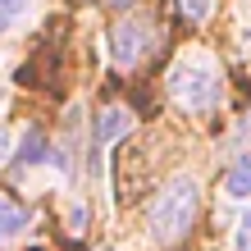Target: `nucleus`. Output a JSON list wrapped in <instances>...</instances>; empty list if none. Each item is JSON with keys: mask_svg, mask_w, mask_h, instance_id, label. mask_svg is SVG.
Wrapping results in <instances>:
<instances>
[{"mask_svg": "<svg viewBox=\"0 0 251 251\" xmlns=\"http://www.w3.org/2000/svg\"><path fill=\"white\" fill-rule=\"evenodd\" d=\"M110 5H119V9H124V5H132V0H110Z\"/></svg>", "mask_w": 251, "mask_h": 251, "instance_id": "obj_13", "label": "nucleus"}, {"mask_svg": "<svg viewBox=\"0 0 251 251\" xmlns=\"http://www.w3.org/2000/svg\"><path fill=\"white\" fill-rule=\"evenodd\" d=\"M251 197V151H242L224 174V201H247Z\"/></svg>", "mask_w": 251, "mask_h": 251, "instance_id": "obj_5", "label": "nucleus"}, {"mask_svg": "<svg viewBox=\"0 0 251 251\" xmlns=\"http://www.w3.org/2000/svg\"><path fill=\"white\" fill-rule=\"evenodd\" d=\"M169 96L178 100L187 114H205L219 100V64L205 50L178 55V64L169 69Z\"/></svg>", "mask_w": 251, "mask_h": 251, "instance_id": "obj_2", "label": "nucleus"}, {"mask_svg": "<svg viewBox=\"0 0 251 251\" xmlns=\"http://www.w3.org/2000/svg\"><path fill=\"white\" fill-rule=\"evenodd\" d=\"M197 205H201V183L192 178V174L169 178L165 192L151 201V215H146L151 238H155V242H178L183 233L192 228V219H197Z\"/></svg>", "mask_w": 251, "mask_h": 251, "instance_id": "obj_1", "label": "nucleus"}, {"mask_svg": "<svg viewBox=\"0 0 251 251\" xmlns=\"http://www.w3.org/2000/svg\"><path fill=\"white\" fill-rule=\"evenodd\" d=\"M27 5H32V0H0V32H9V27L27 14Z\"/></svg>", "mask_w": 251, "mask_h": 251, "instance_id": "obj_9", "label": "nucleus"}, {"mask_svg": "<svg viewBox=\"0 0 251 251\" xmlns=\"http://www.w3.org/2000/svg\"><path fill=\"white\" fill-rule=\"evenodd\" d=\"M69 219H73V228H82V224H87V205H73Z\"/></svg>", "mask_w": 251, "mask_h": 251, "instance_id": "obj_12", "label": "nucleus"}, {"mask_svg": "<svg viewBox=\"0 0 251 251\" xmlns=\"http://www.w3.org/2000/svg\"><path fill=\"white\" fill-rule=\"evenodd\" d=\"M128 132H132V114L124 110V105H114V110H105V114H100V128H96V137L100 142H119V137H128Z\"/></svg>", "mask_w": 251, "mask_h": 251, "instance_id": "obj_6", "label": "nucleus"}, {"mask_svg": "<svg viewBox=\"0 0 251 251\" xmlns=\"http://www.w3.org/2000/svg\"><path fill=\"white\" fill-rule=\"evenodd\" d=\"M233 251H251V205L242 210L238 228H233Z\"/></svg>", "mask_w": 251, "mask_h": 251, "instance_id": "obj_10", "label": "nucleus"}, {"mask_svg": "<svg viewBox=\"0 0 251 251\" xmlns=\"http://www.w3.org/2000/svg\"><path fill=\"white\" fill-rule=\"evenodd\" d=\"M146 46H151V27H146L142 19H124L119 27H114V64L119 69H132L146 55Z\"/></svg>", "mask_w": 251, "mask_h": 251, "instance_id": "obj_3", "label": "nucleus"}, {"mask_svg": "<svg viewBox=\"0 0 251 251\" xmlns=\"http://www.w3.org/2000/svg\"><path fill=\"white\" fill-rule=\"evenodd\" d=\"M14 155V137H9V128H0V165Z\"/></svg>", "mask_w": 251, "mask_h": 251, "instance_id": "obj_11", "label": "nucleus"}, {"mask_svg": "<svg viewBox=\"0 0 251 251\" xmlns=\"http://www.w3.org/2000/svg\"><path fill=\"white\" fill-rule=\"evenodd\" d=\"M174 9H178L183 19H192V23H205L210 9H215V0H174Z\"/></svg>", "mask_w": 251, "mask_h": 251, "instance_id": "obj_8", "label": "nucleus"}, {"mask_svg": "<svg viewBox=\"0 0 251 251\" xmlns=\"http://www.w3.org/2000/svg\"><path fill=\"white\" fill-rule=\"evenodd\" d=\"M19 160L23 165H46L50 160V142H41V132H27L23 146H19Z\"/></svg>", "mask_w": 251, "mask_h": 251, "instance_id": "obj_7", "label": "nucleus"}, {"mask_svg": "<svg viewBox=\"0 0 251 251\" xmlns=\"http://www.w3.org/2000/svg\"><path fill=\"white\" fill-rule=\"evenodd\" d=\"M27 224H32V210H27L23 201H14V197H0V242L23 238Z\"/></svg>", "mask_w": 251, "mask_h": 251, "instance_id": "obj_4", "label": "nucleus"}, {"mask_svg": "<svg viewBox=\"0 0 251 251\" xmlns=\"http://www.w3.org/2000/svg\"><path fill=\"white\" fill-rule=\"evenodd\" d=\"M247 55H251V27H247Z\"/></svg>", "mask_w": 251, "mask_h": 251, "instance_id": "obj_14", "label": "nucleus"}]
</instances>
